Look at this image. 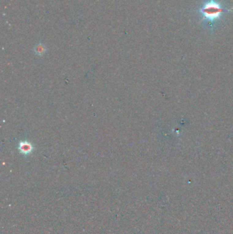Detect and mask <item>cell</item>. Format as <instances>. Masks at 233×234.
<instances>
[{
  "label": "cell",
  "mask_w": 233,
  "mask_h": 234,
  "mask_svg": "<svg viewBox=\"0 0 233 234\" xmlns=\"http://www.w3.org/2000/svg\"><path fill=\"white\" fill-rule=\"evenodd\" d=\"M199 10L202 14L203 19L208 21L210 23H213L215 20L219 19L224 13L233 10L226 9L214 0H209Z\"/></svg>",
  "instance_id": "cell-1"
},
{
  "label": "cell",
  "mask_w": 233,
  "mask_h": 234,
  "mask_svg": "<svg viewBox=\"0 0 233 234\" xmlns=\"http://www.w3.org/2000/svg\"><path fill=\"white\" fill-rule=\"evenodd\" d=\"M34 52L35 54L38 56H43L47 51L45 46L43 44H38L36 47H34Z\"/></svg>",
  "instance_id": "cell-3"
},
{
  "label": "cell",
  "mask_w": 233,
  "mask_h": 234,
  "mask_svg": "<svg viewBox=\"0 0 233 234\" xmlns=\"http://www.w3.org/2000/svg\"><path fill=\"white\" fill-rule=\"evenodd\" d=\"M19 149L21 153L24 154V155H27V154H29L32 152V145L27 141L21 142V143L19 144Z\"/></svg>",
  "instance_id": "cell-2"
}]
</instances>
